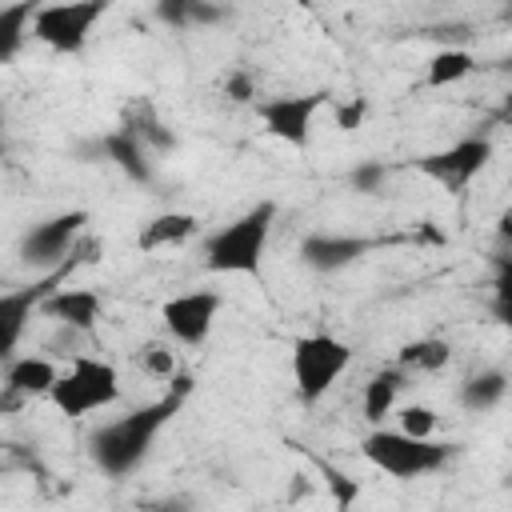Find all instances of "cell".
Listing matches in <instances>:
<instances>
[{"label": "cell", "mask_w": 512, "mask_h": 512, "mask_svg": "<svg viewBox=\"0 0 512 512\" xmlns=\"http://www.w3.org/2000/svg\"><path fill=\"white\" fill-rule=\"evenodd\" d=\"M168 380H172V388L160 392V400H148V404H140V408H132V412L100 424L88 436V452H92V460H96V468L104 476H112V480L132 476L144 464V456H148L152 440L160 436V428L184 408V400L196 388V380L184 376V372H172Z\"/></svg>", "instance_id": "cell-1"}, {"label": "cell", "mask_w": 512, "mask_h": 512, "mask_svg": "<svg viewBox=\"0 0 512 512\" xmlns=\"http://www.w3.org/2000/svg\"><path fill=\"white\" fill-rule=\"evenodd\" d=\"M276 224V204L260 200L220 232L204 240V268L216 276H256L268 252V236Z\"/></svg>", "instance_id": "cell-2"}, {"label": "cell", "mask_w": 512, "mask_h": 512, "mask_svg": "<svg viewBox=\"0 0 512 512\" xmlns=\"http://www.w3.org/2000/svg\"><path fill=\"white\" fill-rule=\"evenodd\" d=\"M360 452L372 468H380L396 480H416V476L440 472L456 456V444L436 440V436H408L400 428H372L360 440Z\"/></svg>", "instance_id": "cell-3"}, {"label": "cell", "mask_w": 512, "mask_h": 512, "mask_svg": "<svg viewBox=\"0 0 512 512\" xmlns=\"http://www.w3.org/2000/svg\"><path fill=\"white\" fill-rule=\"evenodd\" d=\"M96 248H100V244L80 240L76 252H72L60 268H48V272H40L36 280H28V284H20V288H12V292H0V360H12V352H16V344H20L24 328H28V320L40 312L44 296H48L52 288H60L84 260H92L88 252H96Z\"/></svg>", "instance_id": "cell-4"}, {"label": "cell", "mask_w": 512, "mask_h": 512, "mask_svg": "<svg viewBox=\"0 0 512 512\" xmlns=\"http://www.w3.org/2000/svg\"><path fill=\"white\" fill-rule=\"evenodd\" d=\"M48 400L64 416L80 420V416L100 412L120 400V372L100 356H72L68 372H60L56 384L48 388Z\"/></svg>", "instance_id": "cell-5"}, {"label": "cell", "mask_w": 512, "mask_h": 512, "mask_svg": "<svg viewBox=\"0 0 512 512\" xmlns=\"http://www.w3.org/2000/svg\"><path fill=\"white\" fill-rule=\"evenodd\" d=\"M352 364V348L332 332H312L292 340V380L304 404H316Z\"/></svg>", "instance_id": "cell-6"}, {"label": "cell", "mask_w": 512, "mask_h": 512, "mask_svg": "<svg viewBox=\"0 0 512 512\" xmlns=\"http://www.w3.org/2000/svg\"><path fill=\"white\" fill-rule=\"evenodd\" d=\"M112 8V0H56V4H40L32 12V36L40 44H48L60 56H76L84 52L92 28L104 20V12Z\"/></svg>", "instance_id": "cell-7"}, {"label": "cell", "mask_w": 512, "mask_h": 512, "mask_svg": "<svg viewBox=\"0 0 512 512\" xmlns=\"http://www.w3.org/2000/svg\"><path fill=\"white\" fill-rule=\"evenodd\" d=\"M84 224H88V212L84 208H68V212H56L40 224H32L20 240V260L48 272V268H60L76 244L84 240Z\"/></svg>", "instance_id": "cell-8"}, {"label": "cell", "mask_w": 512, "mask_h": 512, "mask_svg": "<svg viewBox=\"0 0 512 512\" xmlns=\"http://www.w3.org/2000/svg\"><path fill=\"white\" fill-rule=\"evenodd\" d=\"M492 160V140L488 136H464L440 152H428V156H416V172L428 176L432 184L448 188V192H464Z\"/></svg>", "instance_id": "cell-9"}, {"label": "cell", "mask_w": 512, "mask_h": 512, "mask_svg": "<svg viewBox=\"0 0 512 512\" xmlns=\"http://www.w3.org/2000/svg\"><path fill=\"white\" fill-rule=\"evenodd\" d=\"M328 104V92H300V96H268L252 100L264 132L288 148H308L312 136V116Z\"/></svg>", "instance_id": "cell-10"}, {"label": "cell", "mask_w": 512, "mask_h": 512, "mask_svg": "<svg viewBox=\"0 0 512 512\" xmlns=\"http://www.w3.org/2000/svg\"><path fill=\"white\" fill-rule=\"evenodd\" d=\"M220 304H224L220 292H180L160 304V320L172 340H180L184 348H200L216 324Z\"/></svg>", "instance_id": "cell-11"}, {"label": "cell", "mask_w": 512, "mask_h": 512, "mask_svg": "<svg viewBox=\"0 0 512 512\" xmlns=\"http://www.w3.org/2000/svg\"><path fill=\"white\" fill-rule=\"evenodd\" d=\"M380 240H368V236H348V232H308L300 240V260L308 272H320V276H332L348 264H356L360 256H368Z\"/></svg>", "instance_id": "cell-12"}, {"label": "cell", "mask_w": 512, "mask_h": 512, "mask_svg": "<svg viewBox=\"0 0 512 512\" xmlns=\"http://www.w3.org/2000/svg\"><path fill=\"white\" fill-rule=\"evenodd\" d=\"M40 312L52 316V320L64 324V328H76L80 336H92L96 324H100L104 300H100V292H92V288H64V284H60V288H52V292L44 296Z\"/></svg>", "instance_id": "cell-13"}, {"label": "cell", "mask_w": 512, "mask_h": 512, "mask_svg": "<svg viewBox=\"0 0 512 512\" xmlns=\"http://www.w3.org/2000/svg\"><path fill=\"white\" fill-rule=\"evenodd\" d=\"M100 152H104V160H112L132 184H152V176H156V168H152V152L128 132V128H112V132H104L100 136Z\"/></svg>", "instance_id": "cell-14"}, {"label": "cell", "mask_w": 512, "mask_h": 512, "mask_svg": "<svg viewBox=\"0 0 512 512\" xmlns=\"http://www.w3.org/2000/svg\"><path fill=\"white\" fill-rule=\"evenodd\" d=\"M196 232H200V216H192V212H160V216H152V220L140 224L136 248H140V252L176 248V244L192 240Z\"/></svg>", "instance_id": "cell-15"}, {"label": "cell", "mask_w": 512, "mask_h": 512, "mask_svg": "<svg viewBox=\"0 0 512 512\" xmlns=\"http://www.w3.org/2000/svg\"><path fill=\"white\" fill-rule=\"evenodd\" d=\"M56 376H60V368L48 356H16L4 368V384L16 396H48V388L56 384Z\"/></svg>", "instance_id": "cell-16"}, {"label": "cell", "mask_w": 512, "mask_h": 512, "mask_svg": "<svg viewBox=\"0 0 512 512\" xmlns=\"http://www.w3.org/2000/svg\"><path fill=\"white\" fill-rule=\"evenodd\" d=\"M408 380H412V376H408L400 364L376 372V376L364 384V420H368V424H384V416H392L396 396H400V388H404Z\"/></svg>", "instance_id": "cell-17"}, {"label": "cell", "mask_w": 512, "mask_h": 512, "mask_svg": "<svg viewBox=\"0 0 512 512\" xmlns=\"http://www.w3.org/2000/svg\"><path fill=\"white\" fill-rule=\"evenodd\" d=\"M508 396V372L504 368H480L476 376H468L460 384V404L468 412H492L500 408Z\"/></svg>", "instance_id": "cell-18"}, {"label": "cell", "mask_w": 512, "mask_h": 512, "mask_svg": "<svg viewBox=\"0 0 512 512\" xmlns=\"http://www.w3.org/2000/svg\"><path fill=\"white\" fill-rule=\"evenodd\" d=\"M120 128H128V132H132L148 152H172V148H176L172 128L152 112V104H132V108L124 112Z\"/></svg>", "instance_id": "cell-19"}, {"label": "cell", "mask_w": 512, "mask_h": 512, "mask_svg": "<svg viewBox=\"0 0 512 512\" xmlns=\"http://www.w3.org/2000/svg\"><path fill=\"white\" fill-rule=\"evenodd\" d=\"M448 360H452V344H448V340H440V336H420V340H408V344L396 352V364H400L408 376L440 372Z\"/></svg>", "instance_id": "cell-20"}, {"label": "cell", "mask_w": 512, "mask_h": 512, "mask_svg": "<svg viewBox=\"0 0 512 512\" xmlns=\"http://www.w3.org/2000/svg\"><path fill=\"white\" fill-rule=\"evenodd\" d=\"M40 4L36 0H12L0 8V64L16 60L24 40H28V28H32V12Z\"/></svg>", "instance_id": "cell-21"}, {"label": "cell", "mask_w": 512, "mask_h": 512, "mask_svg": "<svg viewBox=\"0 0 512 512\" xmlns=\"http://www.w3.org/2000/svg\"><path fill=\"white\" fill-rule=\"evenodd\" d=\"M472 68H476V56H472L468 48H440V52L428 60L424 84H428V88H444V84L464 80Z\"/></svg>", "instance_id": "cell-22"}, {"label": "cell", "mask_w": 512, "mask_h": 512, "mask_svg": "<svg viewBox=\"0 0 512 512\" xmlns=\"http://www.w3.org/2000/svg\"><path fill=\"white\" fill-rule=\"evenodd\" d=\"M348 184H352V192H360V196H376V192H384V184H388V164H384V160H360V164H352Z\"/></svg>", "instance_id": "cell-23"}, {"label": "cell", "mask_w": 512, "mask_h": 512, "mask_svg": "<svg viewBox=\"0 0 512 512\" xmlns=\"http://www.w3.org/2000/svg\"><path fill=\"white\" fill-rule=\"evenodd\" d=\"M396 428L408 432V436H436L440 416H436V408H428V404H404V408L396 412Z\"/></svg>", "instance_id": "cell-24"}, {"label": "cell", "mask_w": 512, "mask_h": 512, "mask_svg": "<svg viewBox=\"0 0 512 512\" xmlns=\"http://www.w3.org/2000/svg\"><path fill=\"white\" fill-rule=\"evenodd\" d=\"M136 360H140V368H144L152 380H168V376L176 372V356H172V348L160 344V340H148V344L136 352Z\"/></svg>", "instance_id": "cell-25"}, {"label": "cell", "mask_w": 512, "mask_h": 512, "mask_svg": "<svg viewBox=\"0 0 512 512\" xmlns=\"http://www.w3.org/2000/svg\"><path fill=\"white\" fill-rule=\"evenodd\" d=\"M364 116H368V100L364 96H352L344 104H332V120H336L340 132H356L364 124Z\"/></svg>", "instance_id": "cell-26"}, {"label": "cell", "mask_w": 512, "mask_h": 512, "mask_svg": "<svg viewBox=\"0 0 512 512\" xmlns=\"http://www.w3.org/2000/svg\"><path fill=\"white\" fill-rule=\"evenodd\" d=\"M224 96H228L232 104H252V100H256V80H252L244 68H236V72L224 76Z\"/></svg>", "instance_id": "cell-27"}, {"label": "cell", "mask_w": 512, "mask_h": 512, "mask_svg": "<svg viewBox=\"0 0 512 512\" xmlns=\"http://www.w3.org/2000/svg\"><path fill=\"white\" fill-rule=\"evenodd\" d=\"M196 4L200 0H156V16L172 28H188V16H192Z\"/></svg>", "instance_id": "cell-28"}, {"label": "cell", "mask_w": 512, "mask_h": 512, "mask_svg": "<svg viewBox=\"0 0 512 512\" xmlns=\"http://www.w3.org/2000/svg\"><path fill=\"white\" fill-rule=\"evenodd\" d=\"M228 12L220 8V4H212V0H200L196 8H192V16H188V24H220Z\"/></svg>", "instance_id": "cell-29"}, {"label": "cell", "mask_w": 512, "mask_h": 512, "mask_svg": "<svg viewBox=\"0 0 512 512\" xmlns=\"http://www.w3.org/2000/svg\"><path fill=\"white\" fill-rule=\"evenodd\" d=\"M428 36H436V40H448V48H460L456 40H468L472 32H468V24H440V28H432Z\"/></svg>", "instance_id": "cell-30"}, {"label": "cell", "mask_w": 512, "mask_h": 512, "mask_svg": "<svg viewBox=\"0 0 512 512\" xmlns=\"http://www.w3.org/2000/svg\"><path fill=\"white\" fill-rule=\"evenodd\" d=\"M0 148H4V112H0Z\"/></svg>", "instance_id": "cell-31"}, {"label": "cell", "mask_w": 512, "mask_h": 512, "mask_svg": "<svg viewBox=\"0 0 512 512\" xmlns=\"http://www.w3.org/2000/svg\"><path fill=\"white\" fill-rule=\"evenodd\" d=\"M300 4H308V0H300Z\"/></svg>", "instance_id": "cell-32"}]
</instances>
